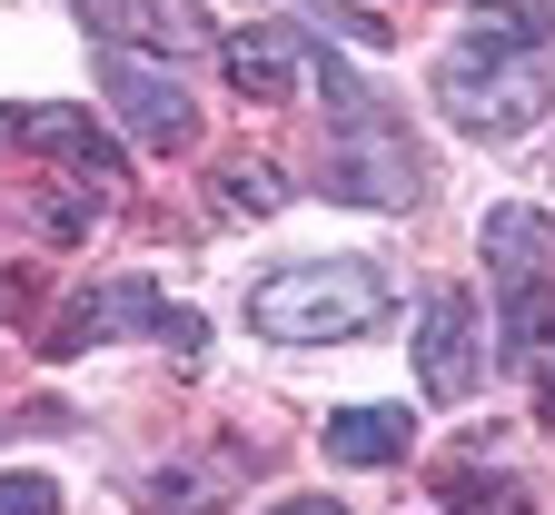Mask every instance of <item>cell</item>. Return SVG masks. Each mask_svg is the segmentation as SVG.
<instances>
[{"label":"cell","instance_id":"9","mask_svg":"<svg viewBox=\"0 0 555 515\" xmlns=\"http://www.w3.org/2000/svg\"><path fill=\"white\" fill-rule=\"evenodd\" d=\"M327 456L337 466H387V456H406V416L397 407H337L327 416Z\"/></svg>","mask_w":555,"mask_h":515},{"label":"cell","instance_id":"13","mask_svg":"<svg viewBox=\"0 0 555 515\" xmlns=\"http://www.w3.org/2000/svg\"><path fill=\"white\" fill-rule=\"evenodd\" d=\"M219 198H229V208H248V218H268L288 189H278V169H268V159H229V169H219Z\"/></svg>","mask_w":555,"mask_h":515},{"label":"cell","instance_id":"11","mask_svg":"<svg viewBox=\"0 0 555 515\" xmlns=\"http://www.w3.org/2000/svg\"><path fill=\"white\" fill-rule=\"evenodd\" d=\"M437 486H447V515H526V486H506V476H476V466H447Z\"/></svg>","mask_w":555,"mask_h":515},{"label":"cell","instance_id":"1","mask_svg":"<svg viewBox=\"0 0 555 515\" xmlns=\"http://www.w3.org/2000/svg\"><path fill=\"white\" fill-rule=\"evenodd\" d=\"M397 308L387 268L367 258H298V268H268L248 287V327L278 347H337V337H367Z\"/></svg>","mask_w":555,"mask_h":515},{"label":"cell","instance_id":"14","mask_svg":"<svg viewBox=\"0 0 555 515\" xmlns=\"http://www.w3.org/2000/svg\"><path fill=\"white\" fill-rule=\"evenodd\" d=\"M0 515H60V486L30 476V466H21V476H0Z\"/></svg>","mask_w":555,"mask_h":515},{"label":"cell","instance_id":"17","mask_svg":"<svg viewBox=\"0 0 555 515\" xmlns=\"http://www.w3.org/2000/svg\"><path fill=\"white\" fill-rule=\"evenodd\" d=\"M278 515H347V505H337V495H288Z\"/></svg>","mask_w":555,"mask_h":515},{"label":"cell","instance_id":"8","mask_svg":"<svg viewBox=\"0 0 555 515\" xmlns=\"http://www.w3.org/2000/svg\"><path fill=\"white\" fill-rule=\"evenodd\" d=\"M298 69H308L298 30H248V40H229V90L238 100H288Z\"/></svg>","mask_w":555,"mask_h":515},{"label":"cell","instance_id":"10","mask_svg":"<svg viewBox=\"0 0 555 515\" xmlns=\"http://www.w3.org/2000/svg\"><path fill=\"white\" fill-rule=\"evenodd\" d=\"M545 40H555V11H545V0H486V11H476V30H466V50H476V60L545 50Z\"/></svg>","mask_w":555,"mask_h":515},{"label":"cell","instance_id":"16","mask_svg":"<svg viewBox=\"0 0 555 515\" xmlns=\"http://www.w3.org/2000/svg\"><path fill=\"white\" fill-rule=\"evenodd\" d=\"M159 337H169V347H198L208 327H198V308H169V318H159Z\"/></svg>","mask_w":555,"mask_h":515},{"label":"cell","instance_id":"15","mask_svg":"<svg viewBox=\"0 0 555 515\" xmlns=\"http://www.w3.org/2000/svg\"><path fill=\"white\" fill-rule=\"evenodd\" d=\"M150 505H159V515H198L208 495H198V476H150Z\"/></svg>","mask_w":555,"mask_h":515},{"label":"cell","instance_id":"4","mask_svg":"<svg viewBox=\"0 0 555 515\" xmlns=\"http://www.w3.org/2000/svg\"><path fill=\"white\" fill-rule=\"evenodd\" d=\"M100 100L119 110V129H129V139H150V150H189V139H198L189 90L169 80L159 60H139L129 40H109V50H100Z\"/></svg>","mask_w":555,"mask_h":515},{"label":"cell","instance_id":"6","mask_svg":"<svg viewBox=\"0 0 555 515\" xmlns=\"http://www.w3.org/2000/svg\"><path fill=\"white\" fill-rule=\"evenodd\" d=\"M416 377H427V397H466L476 387V298H466V287H437V298H427Z\"/></svg>","mask_w":555,"mask_h":515},{"label":"cell","instance_id":"2","mask_svg":"<svg viewBox=\"0 0 555 515\" xmlns=\"http://www.w3.org/2000/svg\"><path fill=\"white\" fill-rule=\"evenodd\" d=\"M437 100L476 139H516V129L545 119V60H476V50H456L437 69Z\"/></svg>","mask_w":555,"mask_h":515},{"label":"cell","instance_id":"3","mask_svg":"<svg viewBox=\"0 0 555 515\" xmlns=\"http://www.w3.org/2000/svg\"><path fill=\"white\" fill-rule=\"evenodd\" d=\"M327 189H337V198H367V208H406L416 189H427V159H416V139H406L387 110H358V119H337Z\"/></svg>","mask_w":555,"mask_h":515},{"label":"cell","instance_id":"12","mask_svg":"<svg viewBox=\"0 0 555 515\" xmlns=\"http://www.w3.org/2000/svg\"><path fill=\"white\" fill-rule=\"evenodd\" d=\"M555 337V287L535 278V287H506V357H535Z\"/></svg>","mask_w":555,"mask_h":515},{"label":"cell","instance_id":"5","mask_svg":"<svg viewBox=\"0 0 555 515\" xmlns=\"http://www.w3.org/2000/svg\"><path fill=\"white\" fill-rule=\"evenodd\" d=\"M159 318H169V298H159L150 278H109V287H90V298H69L40 347H50V357H80V347H100V337H119V327H150V337H159Z\"/></svg>","mask_w":555,"mask_h":515},{"label":"cell","instance_id":"7","mask_svg":"<svg viewBox=\"0 0 555 515\" xmlns=\"http://www.w3.org/2000/svg\"><path fill=\"white\" fill-rule=\"evenodd\" d=\"M476 258L496 268L506 287H535V278H545V258H555V218H545V208H486Z\"/></svg>","mask_w":555,"mask_h":515},{"label":"cell","instance_id":"18","mask_svg":"<svg viewBox=\"0 0 555 515\" xmlns=\"http://www.w3.org/2000/svg\"><path fill=\"white\" fill-rule=\"evenodd\" d=\"M545 426H555V377H545Z\"/></svg>","mask_w":555,"mask_h":515}]
</instances>
